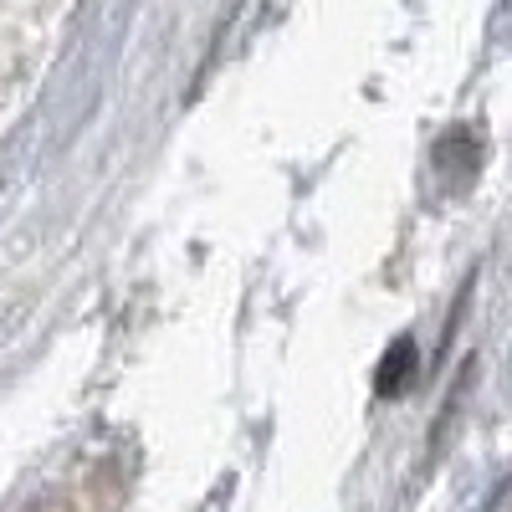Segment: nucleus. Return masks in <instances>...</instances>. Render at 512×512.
Segmentation results:
<instances>
[{
	"label": "nucleus",
	"instance_id": "nucleus-1",
	"mask_svg": "<svg viewBox=\"0 0 512 512\" xmlns=\"http://www.w3.org/2000/svg\"><path fill=\"white\" fill-rule=\"evenodd\" d=\"M410 374H415V344L400 338L395 354H384V364H379V395H400L410 384Z\"/></svg>",
	"mask_w": 512,
	"mask_h": 512
}]
</instances>
